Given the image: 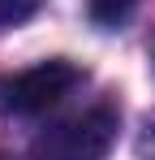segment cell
Masks as SVG:
<instances>
[{
  "label": "cell",
  "instance_id": "cell-3",
  "mask_svg": "<svg viewBox=\"0 0 155 160\" xmlns=\"http://www.w3.org/2000/svg\"><path fill=\"white\" fill-rule=\"evenodd\" d=\"M134 4H138V0H91V4H86V13H91V22H95V26L116 30V26H125V18L134 13Z\"/></svg>",
  "mask_w": 155,
  "mask_h": 160
},
{
  "label": "cell",
  "instance_id": "cell-4",
  "mask_svg": "<svg viewBox=\"0 0 155 160\" xmlns=\"http://www.w3.org/2000/svg\"><path fill=\"white\" fill-rule=\"evenodd\" d=\"M43 0H0V26H22L26 18L39 13Z\"/></svg>",
  "mask_w": 155,
  "mask_h": 160
},
{
  "label": "cell",
  "instance_id": "cell-1",
  "mask_svg": "<svg viewBox=\"0 0 155 160\" xmlns=\"http://www.w3.org/2000/svg\"><path fill=\"white\" fill-rule=\"evenodd\" d=\"M116 112L112 108H91L82 117H69L60 126H52L48 134L35 138L30 160H103L116 143Z\"/></svg>",
  "mask_w": 155,
  "mask_h": 160
},
{
  "label": "cell",
  "instance_id": "cell-2",
  "mask_svg": "<svg viewBox=\"0 0 155 160\" xmlns=\"http://www.w3.org/2000/svg\"><path fill=\"white\" fill-rule=\"evenodd\" d=\"M78 82H82V69H78L73 61H43V65L22 69L17 78L4 82L0 104H4V112H13V117H39L52 104H60Z\"/></svg>",
  "mask_w": 155,
  "mask_h": 160
}]
</instances>
